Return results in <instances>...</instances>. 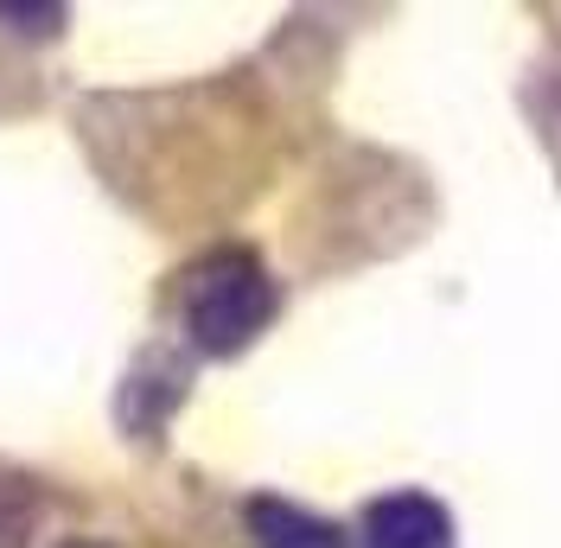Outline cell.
<instances>
[{
    "instance_id": "obj_1",
    "label": "cell",
    "mask_w": 561,
    "mask_h": 548,
    "mask_svg": "<svg viewBox=\"0 0 561 548\" xmlns=\"http://www.w3.org/2000/svg\"><path fill=\"white\" fill-rule=\"evenodd\" d=\"M268 312H275V281L262 274V262H249L237 249L210 255L205 269L192 274V287H185V326L217 357L243 351L268 326Z\"/></svg>"
},
{
    "instance_id": "obj_2",
    "label": "cell",
    "mask_w": 561,
    "mask_h": 548,
    "mask_svg": "<svg viewBox=\"0 0 561 548\" xmlns=\"http://www.w3.org/2000/svg\"><path fill=\"white\" fill-rule=\"evenodd\" d=\"M364 548H454V516L421 491H396L364 516Z\"/></svg>"
},
{
    "instance_id": "obj_3",
    "label": "cell",
    "mask_w": 561,
    "mask_h": 548,
    "mask_svg": "<svg viewBox=\"0 0 561 548\" xmlns=\"http://www.w3.org/2000/svg\"><path fill=\"white\" fill-rule=\"evenodd\" d=\"M249 523H255V543L262 548H345L332 523L294 511V504H280V498H262V504L249 511Z\"/></svg>"
}]
</instances>
